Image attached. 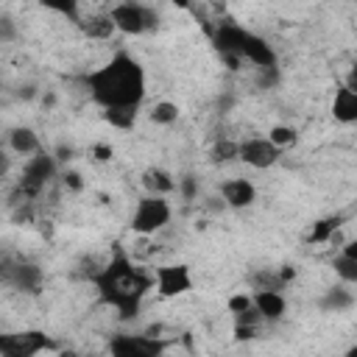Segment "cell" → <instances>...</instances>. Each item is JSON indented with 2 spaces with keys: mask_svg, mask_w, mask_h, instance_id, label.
<instances>
[{
  "mask_svg": "<svg viewBox=\"0 0 357 357\" xmlns=\"http://www.w3.org/2000/svg\"><path fill=\"white\" fill-rule=\"evenodd\" d=\"M84 86H86L89 98L103 112H109V109H137L139 112L145 92H148V78H145V67L131 53L120 50L100 67L89 70L84 75Z\"/></svg>",
  "mask_w": 357,
  "mask_h": 357,
  "instance_id": "cell-1",
  "label": "cell"
},
{
  "mask_svg": "<svg viewBox=\"0 0 357 357\" xmlns=\"http://www.w3.org/2000/svg\"><path fill=\"white\" fill-rule=\"evenodd\" d=\"M89 282H92L98 298H100L106 307H112L120 321L137 318L139 310H142L145 296H148V293L153 290V284H156L153 273H148V271H142L139 265H134L131 257L123 254V251H117L103 268H98V271L89 276Z\"/></svg>",
  "mask_w": 357,
  "mask_h": 357,
  "instance_id": "cell-2",
  "label": "cell"
},
{
  "mask_svg": "<svg viewBox=\"0 0 357 357\" xmlns=\"http://www.w3.org/2000/svg\"><path fill=\"white\" fill-rule=\"evenodd\" d=\"M212 45L218 47V53L223 59H237V61H248L254 70L259 67H279L276 64V53L268 45V39H262L259 33L237 25L234 20H220L215 28H209Z\"/></svg>",
  "mask_w": 357,
  "mask_h": 357,
  "instance_id": "cell-3",
  "label": "cell"
},
{
  "mask_svg": "<svg viewBox=\"0 0 357 357\" xmlns=\"http://www.w3.org/2000/svg\"><path fill=\"white\" fill-rule=\"evenodd\" d=\"M170 218H173L170 201L162 198V195H148V192H145L142 198H137V204H134V209H131L128 229H131L134 234L148 237V234L162 231V229L170 223Z\"/></svg>",
  "mask_w": 357,
  "mask_h": 357,
  "instance_id": "cell-4",
  "label": "cell"
},
{
  "mask_svg": "<svg viewBox=\"0 0 357 357\" xmlns=\"http://www.w3.org/2000/svg\"><path fill=\"white\" fill-rule=\"evenodd\" d=\"M56 173H59V159H56V153L42 151V153L25 159V165H22V170H20V181H17L20 195L28 198V201L39 198V195L45 192V187L56 178Z\"/></svg>",
  "mask_w": 357,
  "mask_h": 357,
  "instance_id": "cell-5",
  "label": "cell"
},
{
  "mask_svg": "<svg viewBox=\"0 0 357 357\" xmlns=\"http://www.w3.org/2000/svg\"><path fill=\"white\" fill-rule=\"evenodd\" d=\"M109 357H162L165 340L151 332H117L106 346Z\"/></svg>",
  "mask_w": 357,
  "mask_h": 357,
  "instance_id": "cell-6",
  "label": "cell"
},
{
  "mask_svg": "<svg viewBox=\"0 0 357 357\" xmlns=\"http://www.w3.org/2000/svg\"><path fill=\"white\" fill-rule=\"evenodd\" d=\"M50 349H56V343L42 329H17L0 335V357H36Z\"/></svg>",
  "mask_w": 357,
  "mask_h": 357,
  "instance_id": "cell-7",
  "label": "cell"
},
{
  "mask_svg": "<svg viewBox=\"0 0 357 357\" xmlns=\"http://www.w3.org/2000/svg\"><path fill=\"white\" fill-rule=\"evenodd\" d=\"M109 17L114 22V28L126 36H142L145 31H151L156 25V14L151 6H142V3H114L109 8Z\"/></svg>",
  "mask_w": 357,
  "mask_h": 357,
  "instance_id": "cell-8",
  "label": "cell"
},
{
  "mask_svg": "<svg viewBox=\"0 0 357 357\" xmlns=\"http://www.w3.org/2000/svg\"><path fill=\"white\" fill-rule=\"evenodd\" d=\"M153 279H156L153 290H156L159 298H178V296H184V293L192 290V271L184 262L159 265L153 271Z\"/></svg>",
  "mask_w": 357,
  "mask_h": 357,
  "instance_id": "cell-9",
  "label": "cell"
},
{
  "mask_svg": "<svg viewBox=\"0 0 357 357\" xmlns=\"http://www.w3.org/2000/svg\"><path fill=\"white\" fill-rule=\"evenodd\" d=\"M3 282L20 293H31L36 296L42 287H45V271L36 265V262H6L3 268Z\"/></svg>",
  "mask_w": 357,
  "mask_h": 357,
  "instance_id": "cell-10",
  "label": "cell"
},
{
  "mask_svg": "<svg viewBox=\"0 0 357 357\" xmlns=\"http://www.w3.org/2000/svg\"><path fill=\"white\" fill-rule=\"evenodd\" d=\"M282 159V151L268 137H245L240 139V162L254 170H268Z\"/></svg>",
  "mask_w": 357,
  "mask_h": 357,
  "instance_id": "cell-11",
  "label": "cell"
},
{
  "mask_svg": "<svg viewBox=\"0 0 357 357\" xmlns=\"http://www.w3.org/2000/svg\"><path fill=\"white\" fill-rule=\"evenodd\" d=\"M220 198H223L226 209H248L257 201V187L248 178L234 176L220 184Z\"/></svg>",
  "mask_w": 357,
  "mask_h": 357,
  "instance_id": "cell-12",
  "label": "cell"
},
{
  "mask_svg": "<svg viewBox=\"0 0 357 357\" xmlns=\"http://www.w3.org/2000/svg\"><path fill=\"white\" fill-rule=\"evenodd\" d=\"M254 310L262 315V321H282L287 312V298L279 290H254Z\"/></svg>",
  "mask_w": 357,
  "mask_h": 357,
  "instance_id": "cell-13",
  "label": "cell"
},
{
  "mask_svg": "<svg viewBox=\"0 0 357 357\" xmlns=\"http://www.w3.org/2000/svg\"><path fill=\"white\" fill-rule=\"evenodd\" d=\"M329 112H332V117H335L337 123H343V126L357 123V92L349 89L346 84H340V86L335 89V95H332Z\"/></svg>",
  "mask_w": 357,
  "mask_h": 357,
  "instance_id": "cell-14",
  "label": "cell"
},
{
  "mask_svg": "<svg viewBox=\"0 0 357 357\" xmlns=\"http://www.w3.org/2000/svg\"><path fill=\"white\" fill-rule=\"evenodd\" d=\"M8 148L17 156H28V159L45 151L42 142H39V134L31 126H14V128H8Z\"/></svg>",
  "mask_w": 357,
  "mask_h": 357,
  "instance_id": "cell-15",
  "label": "cell"
},
{
  "mask_svg": "<svg viewBox=\"0 0 357 357\" xmlns=\"http://www.w3.org/2000/svg\"><path fill=\"white\" fill-rule=\"evenodd\" d=\"M142 187H145L148 195H162V198H167V195L178 187V181H176L165 167H148V170L142 173Z\"/></svg>",
  "mask_w": 357,
  "mask_h": 357,
  "instance_id": "cell-16",
  "label": "cell"
},
{
  "mask_svg": "<svg viewBox=\"0 0 357 357\" xmlns=\"http://www.w3.org/2000/svg\"><path fill=\"white\" fill-rule=\"evenodd\" d=\"M318 307L324 312H346L354 307V293L346 287V284H332L329 290H324Z\"/></svg>",
  "mask_w": 357,
  "mask_h": 357,
  "instance_id": "cell-17",
  "label": "cell"
},
{
  "mask_svg": "<svg viewBox=\"0 0 357 357\" xmlns=\"http://www.w3.org/2000/svg\"><path fill=\"white\" fill-rule=\"evenodd\" d=\"M340 223H343V218L340 215H326V218H321V220H315L312 223V229H310V243H329V240H335V234H337V229H340Z\"/></svg>",
  "mask_w": 357,
  "mask_h": 357,
  "instance_id": "cell-18",
  "label": "cell"
},
{
  "mask_svg": "<svg viewBox=\"0 0 357 357\" xmlns=\"http://www.w3.org/2000/svg\"><path fill=\"white\" fill-rule=\"evenodd\" d=\"M78 28H81V31H84L89 39H109V36L117 31L109 14H100V17H89L86 22H78Z\"/></svg>",
  "mask_w": 357,
  "mask_h": 357,
  "instance_id": "cell-19",
  "label": "cell"
},
{
  "mask_svg": "<svg viewBox=\"0 0 357 357\" xmlns=\"http://www.w3.org/2000/svg\"><path fill=\"white\" fill-rule=\"evenodd\" d=\"M332 271L343 284H357V259H351L346 254H337L332 259Z\"/></svg>",
  "mask_w": 357,
  "mask_h": 357,
  "instance_id": "cell-20",
  "label": "cell"
},
{
  "mask_svg": "<svg viewBox=\"0 0 357 357\" xmlns=\"http://www.w3.org/2000/svg\"><path fill=\"white\" fill-rule=\"evenodd\" d=\"M151 120L156 126H173L178 120V106L173 100H156L151 109Z\"/></svg>",
  "mask_w": 357,
  "mask_h": 357,
  "instance_id": "cell-21",
  "label": "cell"
},
{
  "mask_svg": "<svg viewBox=\"0 0 357 357\" xmlns=\"http://www.w3.org/2000/svg\"><path fill=\"white\" fill-rule=\"evenodd\" d=\"M265 137H268L279 151H284V148H290V145H296V142H298V134H296V128H293V126H273Z\"/></svg>",
  "mask_w": 357,
  "mask_h": 357,
  "instance_id": "cell-22",
  "label": "cell"
},
{
  "mask_svg": "<svg viewBox=\"0 0 357 357\" xmlns=\"http://www.w3.org/2000/svg\"><path fill=\"white\" fill-rule=\"evenodd\" d=\"M103 120L114 128H131L137 123V109H109L103 112Z\"/></svg>",
  "mask_w": 357,
  "mask_h": 357,
  "instance_id": "cell-23",
  "label": "cell"
},
{
  "mask_svg": "<svg viewBox=\"0 0 357 357\" xmlns=\"http://www.w3.org/2000/svg\"><path fill=\"white\" fill-rule=\"evenodd\" d=\"M212 159L215 162H231V159H240V142H234V139H218L215 145H212Z\"/></svg>",
  "mask_w": 357,
  "mask_h": 357,
  "instance_id": "cell-24",
  "label": "cell"
},
{
  "mask_svg": "<svg viewBox=\"0 0 357 357\" xmlns=\"http://www.w3.org/2000/svg\"><path fill=\"white\" fill-rule=\"evenodd\" d=\"M287 287V282L279 276V271H262V273H257V282H254V290H284Z\"/></svg>",
  "mask_w": 357,
  "mask_h": 357,
  "instance_id": "cell-25",
  "label": "cell"
},
{
  "mask_svg": "<svg viewBox=\"0 0 357 357\" xmlns=\"http://www.w3.org/2000/svg\"><path fill=\"white\" fill-rule=\"evenodd\" d=\"M226 307H229V312L231 315H240V312H245V310H251L254 307V298H251V293H234V296H229V301H226Z\"/></svg>",
  "mask_w": 357,
  "mask_h": 357,
  "instance_id": "cell-26",
  "label": "cell"
},
{
  "mask_svg": "<svg viewBox=\"0 0 357 357\" xmlns=\"http://www.w3.org/2000/svg\"><path fill=\"white\" fill-rule=\"evenodd\" d=\"M279 84V67H259L257 70V86L259 89H273Z\"/></svg>",
  "mask_w": 357,
  "mask_h": 357,
  "instance_id": "cell-27",
  "label": "cell"
},
{
  "mask_svg": "<svg viewBox=\"0 0 357 357\" xmlns=\"http://www.w3.org/2000/svg\"><path fill=\"white\" fill-rule=\"evenodd\" d=\"M176 190H178V195H181L184 201H195V198H198V178H195V176H181Z\"/></svg>",
  "mask_w": 357,
  "mask_h": 357,
  "instance_id": "cell-28",
  "label": "cell"
},
{
  "mask_svg": "<svg viewBox=\"0 0 357 357\" xmlns=\"http://www.w3.org/2000/svg\"><path fill=\"white\" fill-rule=\"evenodd\" d=\"M262 321V315L251 307V310H245V312H240V315H234V324H240V326H257Z\"/></svg>",
  "mask_w": 357,
  "mask_h": 357,
  "instance_id": "cell-29",
  "label": "cell"
},
{
  "mask_svg": "<svg viewBox=\"0 0 357 357\" xmlns=\"http://www.w3.org/2000/svg\"><path fill=\"white\" fill-rule=\"evenodd\" d=\"M14 39V22L8 14L0 17V42H11Z\"/></svg>",
  "mask_w": 357,
  "mask_h": 357,
  "instance_id": "cell-30",
  "label": "cell"
},
{
  "mask_svg": "<svg viewBox=\"0 0 357 357\" xmlns=\"http://www.w3.org/2000/svg\"><path fill=\"white\" fill-rule=\"evenodd\" d=\"M92 156H95L98 162H109V159L114 156V151H112V145H109V142H98V145L92 148Z\"/></svg>",
  "mask_w": 357,
  "mask_h": 357,
  "instance_id": "cell-31",
  "label": "cell"
},
{
  "mask_svg": "<svg viewBox=\"0 0 357 357\" xmlns=\"http://www.w3.org/2000/svg\"><path fill=\"white\" fill-rule=\"evenodd\" d=\"M64 184H67L70 190H75V192L84 190V181H81V173H78V170H67V173H64Z\"/></svg>",
  "mask_w": 357,
  "mask_h": 357,
  "instance_id": "cell-32",
  "label": "cell"
},
{
  "mask_svg": "<svg viewBox=\"0 0 357 357\" xmlns=\"http://www.w3.org/2000/svg\"><path fill=\"white\" fill-rule=\"evenodd\" d=\"M257 335V326H240L234 324V340H254Z\"/></svg>",
  "mask_w": 357,
  "mask_h": 357,
  "instance_id": "cell-33",
  "label": "cell"
},
{
  "mask_svg": "<svg viewBox=\"0 0 357 357\" xmlns=\"http://www.w3.org/2000/svg\"><path fill=\"white\" fill-rule=\"evenodd\" d=\"M349 89H354L357 92V59L351 61V67H349V75H346V81H343Z\"/></svg>",
  "mask_w": 357,
  "mask_h": 357,
  "instance_id": "cell-34",
  "label": "cell"
},
{
  "mask_svg": "<svg viewBox=\"0 0 357 357\" xmlns=\"http://www.w3.org/2000/svg\"><path fill=\"white\" fill-rule=\"evenodd\" d=\"M340 254H346V257H351V259H357V240H349L346 245H343V251Z\"/></svg>",
  "mask_w": 357,
  "mask_h": 357,
  "instance_id": "cell-35",
  "label": "cell"
},
{
  "mask_svg": "<svg viewBox=\"0 0 357 357\" xmlns=\"http://www.w3.org/2000/svg\"><path fill=\"white\" fill-rule=\"evenodd\" d=\"M340 357H357V343H354V346H349V349H346Z\"/></svg>",
  "mask_w": 357,
  "mask_h": 357,
  "instance_id": "cell-36",
  "label": "cell"
},
{
  "mask_svg": "<svg viewBox=\"0 0 357 357\" xmlns=\"http://www.w3.org/2000/svg\"><path fill=\"white\" fill-rule=\"evenodd\" d=\"M59 357H81V354H78V351H73V349H67V351H61Z\"/></svg>",
  "mask_w": 357,
  "mask_h": 357,
  "instance_id": "cell-37",
  "label": "cell"
}]
</instances>
